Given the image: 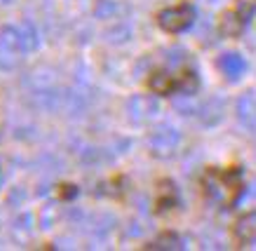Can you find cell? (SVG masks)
Instances as JSON below:
<instances>
[{
	"label": "cell",
	"instance_id": "1",
	"mask_svg": "<svg viewBox=\"0 0 256 251\" xmlns=\"http://www.w3.org/2000/svg\"><path fill=\"white\" fill-rule=\"evenodd\" d=\"M204 190L214 204L218 207H233L238 200H240V193H242V176L240 172H218V169H210L204 174Z\"/></svg>",
	"mask_w": 256,
	"mask_h": 251
},
{
	"label": "cell",
	"instance_id": "2",
	"mask_svg": "<svg viewBox=\"0 0 256 251\" xmlns=\"http://www.w3.org/2000/svg\"><path fill=\"white\" fill-rule=\"evenodd\" d=\"M26 49L22 45V35H19V28L14 26H8L0 31V68H16L22 63Z\"/></svg>",
	"mask_w": 256,
	"mask_h": 251
},
{
	"label": "cell",
	"instance_id": "3",
	"mask_svg": "<svg viewBox=\"0 0 256 251\" xmlns=\"http://www.w3.org/2000/svg\"><path fill=\"white\" fill-rule=\"evenodd\" d=\"M178 143H181V134L170 125L158 127L156 132L150 134V139H148V146L153 150V155L162 157V160H170V157L176 155Z\"/></svg>",
	"mask_w": 256,
	"mask_h": 251
},
{
	"label": "cell",
	"instance_id": "4",
	"mask_svg": "<svg viewBox=\"0 0 256 251\" xmlns=\"http://www.w3.org/2000/svg\"><path fill=\"white\" fill-rule=\"evenodd\" d=\"M195 21V9L188 7V5H181V7H170L162 9L158 14V24L160 28L167 33H181L190 28V24Z\"/></svg>",
	"mask_w": 256,
	"mask_h": 251
},
{
	"label": "cell",
	"instance_id": "5",
	"mask_svg": "<svg viewBox=\"0 0 256 251\" xmlns=\"http://www.w3.org/2000/svg\"><path fill=\"white\" fill-rule=\"evenodd\" d=\"M127 110H130V118L134 122H148L150 118H156L158 101L148 94H136L127 101Z\"/></svg>",
	"mask_w": 256,
	"mask_h": 251
},
{
	"label": "cell",
	"instance_id": "6",
	"mask_svg": "<svg viewBox=\"0 0 256 251\" xmlns=\"http://www.w3.org/2000/svg\"><path fill=\"white\" fill-rule=\"evenodd\" d=\"M216 66H218V71L226 75L228 82H238L244 75V71H247V61L238 52H226L224 56H218Z\"/></svg>",
	"mask_w": 256,
	"mask_h": 251
},
{
	"label": "cell",
	"instance_id": "7",
	"mask_svg": "<svg viewBox=\"0 0 256 251\" xmlns=\"http://www.w3.org/2000/svg\"><path fill=\"white\" fill-rule=\"evenodd\" d=\"M238 120L247 129H256V92H244L238 99Z\"/></svg>",
	"mask_w": 256,
	"mask_h": 251
},
{
	"label": "cell",
	"instance_id": "8",
	"mask_svg": "<svg viewBox=\"0 0 256 251\" xmlns=\"http://www.w3.org/2000/svg\"><path fill=\"white\" fill-rule=\"evenodd\" d=\"M235 237L240 242H254L256 240V212L244 214L238 223H235Z\"/></svg>",
	"mask_w": 256,
	"mask_h": 251
},
{
	"label": "cell",
	"instance_id": "9",
	"mask_svg": "<svg viewBox=\"0 0 256 251\" xmlns=\"http://www.w3.org/2000/svg\"><path fill=\"white\" fill-rule=\"evenodd\" d=\"M198 115H200L207 125H214V122H218V120L224 118V101L212 99V101H207L202 108H198Z\"/></svg>",
	"mask_w": 256,
	"mask_h": 251
},
{
	"label": "cell",
	"instance_id": "10",
	"mask_svg": "<svg viewBox=\"0 0 256 251\" xmlns=\"http://www.w3.org/2000/svg\"><path fill=\"white\" fill-rule=\"evenodd\" d=\"M242 26H244V21L238 16V12H228L221 19V33H224L226 38H238L242 33Z\"/></svg>",
	"mask_w": 256,
	"mask_h": 251
},
{
	"label": "cell",
	"instance_id": "11",
	"mask_svg": "<svg viewBox=\"0 0 256 251\" xmlns=\"http://www.w3.org/2000/svg\"><path fill=\"white\" fill-rule=\"evenodd\" d=\"M19 35H22V45L26 52H33V49L40 45V40H38V31H36V26L33 24H22L19 26Z\"/></svg>",
	"mask_w": 256,
	"mask_h": 251
},
{
	"label": "cell",
	"instance_id": "12",
	"mask_svg": "<svg viewBox=\"0 0 256 251\" xmlns=\"http://www.w3.org/2000/svg\"><path fill=\"white\" fill-rule=\"evenodd\" d=\"M59 219H62V207L56 202H50L42 209V214H40V226L45 228V230H50V228H54L59 223Z\"/></svg>",
	"mask_w": 256,
	"mask_h": 251
},
{
	"label": "cell",
	"instance_id": "13",
	"mask_svg": "<svg viewBox=\"0 0 256 251\" xmlns=\"http://www.w3.org/2000/svg\"><path fill=\"white\" fill-rule=\"evenodd\" d=\"M186 244H184V240L178 235H172V233H167V235L162 237H158L156 242L150 244L148 249H164V251H178V249H184Z\"/></svg>",
	"mask_w": 256,
	"mask_h": 251
},
{
	"label": "cell",
	"instance_id": "14",
	"mask_svg": "<svg viewBox=\"0 0 256 251\" xmlns=\"http://www.w3.org/2000/svg\"><path fill=\"white\" fill-rule=\"evenodd\" d=\"M150 89L158 92V94H170L172 89H174V80H172L170 73H156L150 78Z\"/></svg>",
	"mask_w": 256,
	"mask_h": 251
},
{
	"label": "cell",
	"instance_id": "15",
	"mask_svg": "<svg viewBox=\"0 0 256 251\" xmlns=\"http://www.w3.org/2000/svg\"><path fill=\"white\" fill-rule=\"evenodd\" d=\"M200 89V80L195 73H186V75H181V82H178V92L184 96H193L195 92Z\"/></svg>",
	"mask_w": 256,
	"mask_h": 251
},
{
	"label": "cell",
	"instance_id": "16",
	"mask_svg": "<svg viewBox=\"0 0 256 251\" xmlns=\"http://www.w3.org/2000/svg\"><path fill=\"white\" fill-rule=\"evenodd\" d=\"M113 223H116V219H113L110 214H99V216L92 219V233L104 235V233H108L110 228H113Z\"/></svg>",
	"mask_w": 256,
	"mask_h": 251
},
{
	"label": "cell",
	"instance_id": "17",
	"mask_svg": "<svg viewBox=\"0 0 256 251\" xmlns=\"http://www.w3.org/2000/svg\"><path fill=\"white\" fill-rule=\"evenodd\" d=\"M235 12L242 21H249L256 14V0H238L235 2Z\"/></svg>",
	"mask_w": 256,
	"mask_h": 251
},
{
	"label": "cell",
	"instance_id": "18",
	"mask_svg": "<svg viewBox=\"0 0 256 251\" xmlns=\"http://www.w3.org/2000/svg\"><path fill=\"white\" fill-rule=\"evenodd\" d=\"M167 63L170 66H176V68H181V66H186L188 63V52L181 47H174L167 52Z\"/></svg>",
	"mask_w": 256,
	"mask_h": 251
},
{
	"label": "cell",
	"instance_id": "19",
	"mask_svg": "<svg viewBox=\"0 0 256 251\" xmlns=\"http://www.w3.org/2000/svg\"><path fill=\"white\" fill-rule=\"evenodd\" d=\"M31 226H33L31 214H24V216L16 219V230H26V233H31Z\"/></svg>",
	"mask_w": 256,
	"mask_h": 251
},
{
	"label": "cell",
	"instance_id": "20",
	"mask_svg": "<svg viewBox=\"0 0 256 251\" xmlns=\"http://www.w3.org/2000/svg\"><path fill=\"white\" fill-rule=\"evenodd\" d=\"M113 9H116V5H113V2H108V0H101L99 7H96V16H108Z\"/></svg>",
	"mask_w": 256,
	"mask_h": 251
},
{
	"label": "cell",
	"instance_id": "21",
	"mask_svg": "<svg viewBox=\"0 0 256 251\" xmlns=\"http://www.w3.org/2000/svg\"><path fill=\"white\" fill-rule=\"evenodd\" d=\"M207 5H218V2H224V0H204Z\"/></svg>",
	"mask_w": 256,
	"mask_h": 251
}]
</instances>
